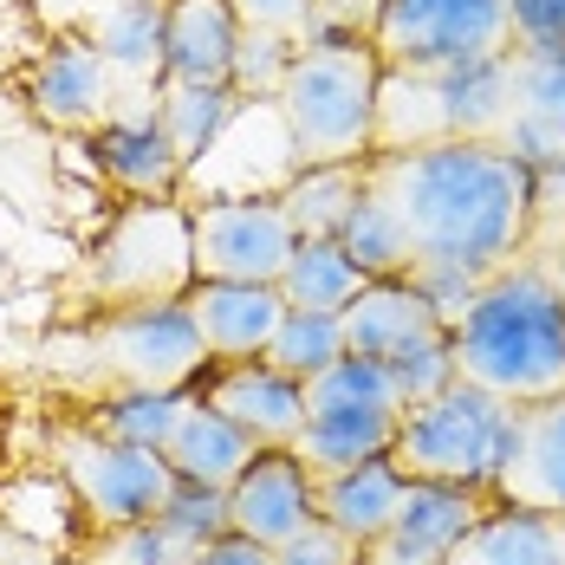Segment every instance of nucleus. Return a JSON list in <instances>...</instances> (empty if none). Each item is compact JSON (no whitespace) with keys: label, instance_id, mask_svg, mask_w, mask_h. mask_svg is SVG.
Segmentation results:
<instances>
[{"label":"nucleus","instance_id":"obj_10","mask_svg":"<svg viewBox=\"0 0 565 565\" xmlns=\"http://www.w3.org/2000/svg\"><path fill=\"white\" fill-rule=\"evenodd\" d=\"M299 175V143L286 130L280 98H241L222 137L182 170V195L189 209L202 202H280Z\"/></svg>","mask_w":565,"mask_h":565},{"label":"nucleus","instance_id":"obj_34","mask_svg":"<svg viewBox=\"0 0 565 565\" xmlns=\"http://www.w3.org/2000/svg\"><path fill=\"white\" fill-rule=\"evenodd\" d=\"M292 58H299V46H292V40L241 26V46H234V78H227V92H234V98H280V85H286V72H292Z\"/></svg>","mask_w":565,"mask_h":565},{"label":"nucleus","instance_id":"obj_24","mask_svg":"<svg viewBox=\"0 0 565 565\" xmlns=\"http://www.w3.org/2000/svg\"><path fill=\"white\" fill-rule=\"evenodd\" d=\"M234 46H241V20L227 0H170V78L227 85Z\"/></svg>","mask_w":565,"mask_h":565},{"label":"nucleus","instance_id":"obj_7","mask_svg":"<svg viewBox=\"0 0 565 565\" xmlns=\"http://www.w3.org/2000/svg\"><path fill=\"white\" fill-rule=\"evenodd\" d=\"M513 443V403L494 391H475L455 377L443 396L403 409L391 461L409 481H449V488H481L494 494V475Z\"/></svg>","mask_w":565,"mask_h":565},{"label":"nucleus","instance_id":"obj_33","mask_svg":"<svg viewBox=\"0 0 565 565\" xmlns=\"http://www.w3.org/2000/svg\"><path fill=\"white\" fill-rule=\"evenodd\" d=\"M157 526H163L175 546L195 559L209 540H222V533H227V494H222V488H195V481H175V494L163 501Z\"/></svg>","mask_w":565,"mask_h":565},{"label":"nucleus","instance_id":"obj_28","mask_svg":"<svg viewBox=\"0 0 565 565\" xmlns=\"http://www.w3.org/2000/svg\"><path fill=\"white\" fill-rule=\"evenodd\" d=\"M306 416H403L391 364L344 351L339 364H326L319 377H306Z\"/></svg>","mask_w":565,"mask_h":565},{"label":"nucleus","instance_id":"obj_41","mask_svg":"<svg viewBox=\"0 0 565 565\" xmlns=\"http://www.w3.org/2000/svg\"><path fill=\"white\" fill-rule=\"evenodd\" d=\"M364 565H449V559L409 553V546H396V540H371V546H364Z\"/></svg>","mask_w":565,"mask_h":565},{"label":"nucleus","instance_id":"obj_14","mask_svg":"<svg viewBox=\"0 0 565 565\" xmlns=\"http://www.w3.org/2000/svg\"><path fill=\"white\" fill-rule=\"evenodd\" d=\"M78 33H92V46L124 85L117 117L157 111V92L170 78V0H98Z\"/></svg>","mask_w":565,"mask_h":565},{"label":"nucleus","instance_id":"obj_18","mask_svg":"<svg viewBox=\"0 0 565 565\" xmlns=\"http://www.w3.org/2000/svg\"><path fill=\"white\" fill-rule=\"evenodd\" d=\"M189 319L209 344L215 364H241V358H267V344L286 319L280 286H241V280H195L189 286Z\"/></svg>","mask_w":565,"mask_h":565},{"label":"nucleus","instance_id":"obj_21","mask_svg":"<svg viewBox=\"0 0 565 565\" xmlns=\"http://www.w3.org/2000/svg\"><path fill=\"white\" fill-rule=\"evenodd\" d=\"M494 513V494L481 488H449V481H403V501L384 540L409 546V553H429V559H449L455 546Z\"/></svg>","mask_w":565,"mask_h":565},{"label":"nucleus","instance_id":"obj_2","mask_svg":"<svg viewBox=\"0 0 565 565\" xmlns=\"http://www.w3.org/2000/svg\"><path fill=\"white\" fill-rule=\"evenodd\" d=\"M455 377L501 403H553L565 396V292L546 260H520L475 286L449 312Z\"/></svg>","mask_w":565,"mask_h":565},{"label":"nucleus","instance_id":"obj_43","mask_svg":"<svg viewBox=\"0 0 565 565\" xmlns=\"http://www.w3.org/2000/svg\"><path fill=\"white\" fill-rule=\"evenodd\" d=\"M546 267H553V280H559V292H565V254H546Z\"/></svg>","mask_w":565,"mask_h":565},{"label":"nucleus","instance_id":"obj_23","mask_svg":"<svg viewBox=\"0 0 565 565\" xmlns=\"http://www.w3.org/2000/svg\"><path fill=\"white\" fill-rule=\"evenodd\" d=\"M403 481H409V475L396 468L391 455H377V461H364V468H351V475L312 481V501H319V520H326V526H339L358 546H371V540L391 533Z\"/></svg>","mask_w":565,"mask_h":565},{"label":"nucleus","instance_id":"obj_17","mask_svg":"<svg viewBox=\"0 0 565 565\" xmlns=\"http://www.w3.org/2000/svg\"><path fill=\"white\" fill-rule=\"evenodd\" d=\"M339 326H344V351H351V358H377V364H396V358H409L416 344H429V339L449 332L443 306L409 280H371L339 312Z\"/></svg>","mask_w":565,"mask_h":565},{"label":"nucleus","instance_id":"obj_20","mask_svg":"<svg viewBox=\"0 0 565 565\" xmlns=\"http://www.w3.org/2000/svg\"><path fill=\"white\" fill-rule=\"evenodd\" d=\"M92 150H98L105 182H111L117 195H130V202H163V195H182V157H175V143L163 137L157 111L111 117V124L92 137Z\"/></svg>","mask_w":565,"mask_h":565},{"label":"nucleus","instance_id":"obj_16","mask_svg":"<svg viewBox=\"0 0 565 565\" xmlns=\"http://www.w3.org/2000/svg\"><path fill=\"white\" fill-rule=\"evenodd\" d=\"M494 508L559 513L565 520V396L513 409V443L494 475Z\"/></svg>","mask_w":565,"mask_h":565},{"label":"nucleus","instance_id":"obj_8","mask_svg":"<svg viewBox=\"0 0 565 565\" xmlns=\"http://www.w3.org/2000/svg\"><path fill=\"white\" fill-rule=\"evenodd\" d=\"M384 72H468L513 53L508 0H384L371 20Z\"/></svg>","mask_w":565,"mask_h":565},{"label":"nucleus","instance_id":"obj_29","mask_svg":"<svg viewBox=\"0 0 565 565\" xmlns=\"http://www.w3.org/2000/svg\"><path fill=\"white\" fill-rule=\"evenodd\" d=\"M364 195V163H332V170H299L292 189L280 195L286 222L299 241H339L351 209Z\"/></svg>","mask_w":565,"mask_h":565},{"label":"nucleus","instance_id":"obj_42","mask_svg":"<svg viewBox=\"0 0 565 565\" xmlns=\"http://www.w3.org/2000/svg\"><path fill=\"white\" fill-rule=\"evenodd\" d=\"M40 7H46V0H40ZM92 7H98V0H53V20H58V33H72V26H85V20H92Z\"/></svg>","mask_w":565,"mask_h":565},{"label":"nucleus","instance_id":"obj_3","mask_svg":"<svg viewBox=\"0 0 565 565\" xmlns=\"http://www.w3.org/2000/svg\"><path fill=\"white\" fill-rule=\"evenodd\" d=\"M377 85H384V65H377L364 33L299 46L280 85V111L292 143H299V170L377 157Z\"/></svg>","mask_w":565,"mask_h":565},{"label":"nucleus","instance_id":"obj_1","mask_svg":"<svg viewBox=\"0 0 565 565\" xmlns=\"http://www.w3.org/2000/svg\"><path fill=\"white\" fill-rule=\"evenodd\" d=\"M339 241L364 280L423 286L449 319L475 286L533 254V163L501 143L377 150Z\"/></svg>","mask_w":565,"mask_h":565},{"label":"nucleus","instance_id":"obj_35","mask_svg":"<svg viewBox=\"0 0 565 565\" xmlns=\"http://www.w3.org/2000/svg\"><path fill=\"white\" fill-rule=\"evenodd\" d=\"M227 7H234L241 26H254V33H280V40H292V46H312V40L326 33L319 0H227Z\"/></svg>","mask_w":565,"mask_h":565},{"label":"nucleus","instance_id":"obj_5","mask_svg":"<svg viewBox=\"0 0 565 565\" xmlns=\"http://www.w3.org/2000/svg\"><path fill=\"white\" fill-rule=\"evenodd\" d=\"M195 286V215L189 202H124L117 222L72 274V306L111 312V306H150V299H189Z\"/></svg>","mask_w":565,"mask_h":565},{"label":"nucleus","instance_id":"obj_31","mask_svg":"<svg viewBox=\"0 0 565 565\" xmlns=\"http://www.w3.org/2000/svg\"><path fill=\"white\" fill-rule=\"evenodd\" d=\"M189 409V391H117V396H98V423L111 443H137V449H163L170 429L182 423Z\"/></svg>","mask_w":565,"mask_h":565},{"label":"nucleus","instance_id":"obj_12","mask_svg":"<svg viewBox=\"0 0 565 565\" xmlns=\"http://www.w3.org/2000/svg\"><path fill=\"white\" fill-rule=\"evenodd\" d=\"M189 396L202 409L227 416L254 449H292L299 429H306V384L274 371L267 358H241V364H215L189 384Z\"/></svg>","mask_w":565,"mask_h":565},{"label":"nucleus","instance_id":"obj_30","mask_svg":"<svg viewBox=\"0 0 565 565\" xmlns=\"http://www.w3.org/2000/svg\"><path fill=\"white\" fill-rule=\"evenodd\" d=\"M234 92L227 85H182V78H163V92H157V124H163V137L175 143V157H182V170L222 137V124L234 117Z\"/></svg>","mask_w":565,"mask_h":565},{"label":"nucleus","instance_id":"obj_13","mask_svg":"<svg viewBox=\"0 0 565 565\" xmlns=\"http://www.w3.org/2000/svg\"><path fill=\"white\" fill-rule=\"evenodd\" d=\"M26 105L33 117H46L53 130H105L117 111H124V85L105 65V53L92 46V33H53L46 53L33 58L26 72Z\"/></svg>","mask_w":565,"mask_h":565},{"label":"nucleus","instance_id":"obj_9","mask_svg":"<svg viewBox=\"0 0 565 565\" xmlns=\"http://www.w3.org/2000/svg\"><path fill=\"white\" fill-rule=\"evenodd\" d=\"M58 475L72 488V501L98 533H130L150 526L163 501L175 494V468L163 449H137V443H111L105 429H58Z\"/></svg>","mask_w":565,"mask_h":565},{"label":"nucleus","instance_id":"obj_25","mask_svg":"<svg viewBox=\"0 0 565 565\" xmlns=\"http://www.w3.org/2000/svg\"><path fill=\"white\" fill-rule=\"evenodd\" d=\"M449 565H565V520L559 513H526V508H494Z\"/></svg>","mask_w":565,"mask_h":565},{"label":"nucleus","instance_id":"obj_36","mask_svg":"<svg viewBox=\"0 0 565 565\" xmlns=\"http://www.w3.org/2000/svg\"><path fill=\"white\" fill-rule=\"evenodd\" d=\"M546 254H565V163L533 170V254L526 260H546Z\"/></svg>","mask_w":565,"mask_h":565},{"label":"nucleus","instance_id":"obj_32","mask_svg":"<svg viewBox=\"0 0 565 565\" xmlns=\"http://www.w3.org/2000/svg\"><path fill=\"white\" fill-rule=\"evenodd\" d=\"M344 358V326L339 312H286L280 332H274V344H267V364L274 371H286V377H319L326 364H339Z\"/></svg>","mask_w":565,"mask_h":565},{"label":"nucleus","instance_id":"obj_15","mask_svg":"<svg viewBox=\"0 0 565 565\" xmlns=\"http://www.w3.org/2000/svg\"><path fill=\"white\" fill-rule=\"evenodd\" d=\"M319 520V501H312V475L299 468L292 449H260L254 468L227 488V533L280 553L292 533H306Z\"/></svg>","mask_w":565,"mask_h":565},{"label":"nucleus","instance_id":"obj_37","mask_svg":"<svg viewBox=\"0 0 565 565\" xmlns=\"http://www.w3.org/2000/svg\"><path fill=\"white\" fill-rule=\"evenodd\" d=\"M274 565H364V546L351 533H339V526L312 520L306 533H292L280 553H274Z\"/></svg>","mask_w":565,"mask_h":565},{"label":"nucleus","instance_id":"obj_19","mask_svg":"<svg viewBox=\"0 0 565 565\" xmlns=\"http://www.w3.org/2000/svg\"><path fill=\"white\" fill-rule=\"evenodd\" d=\"M501 150H513L533 170L565 163V53H520L513 46V105Z\"/></svg>","mask_w":565,"mask_h":565},{"label":"nucleus","instance_id":"obj_27","mask_svg":"<svg viewBox=\"0 0 565 565\" xmlns=\"http://www.w3.org/2000/svg\"><path fill=\"white\" fill-rule=\"evenodd\" d=\"M364 267L344 254V241H299L280 274L286 312H344L364 292Z\"/></svg>","mask_w":565,"mask_h":565},{"label":"nucleus","instance_id":"obj_40","mask_svg":"<svg viewBox=\"0 0 565 565\" xmlns=\"http://www.w3.org/2000/svg\"><path fill=\"white\" fill-rule=\"evenodd\" d=\"M189 565H274V553L254 546V540H241V533H222V540H209Z\"/></svg>","mask_w":565,"mask_h":565},{"label":"nucleus","instance_id":"obj_44","mask_svg":"<svg viewBox=\"0 0 565 565\" xmlns=\"http://www.w3.org/2000/svg\"><path fill=\"white\" fill-rule=\"evenodd\" d=\"M13 565H46V559H40V553H20V559H13Z\"/></svg>","mask_w":565,"mask_h":565},{"label":"nucleus","instance_id":"obj_39","mask_svg":"<svg viewBox=\"0 0 565 565\" xmlns=\"http://www.w3.org/2000/svg\"><path fill=\"white\" fill-rule=\"evenodd\" d=\"M377 7H384V0H319V20H326L319 40H339V33H364V40H371Z\"/></svg>","mask_w":565,"mask_h":565},{"label":"nucleus","instance_id":"obj_26","mask_svg":"<svg viewBox=\"0 0 565 565\" xmlns=\"http://www.w3.org/2000/svg\"><path fill=\"white\" fill-rule=\"evenodd\" d=\"M396 429H403V416H306L292 455L312 481H332V475H351V468L391 455Z\"/></svg>","mask_w":565,"mask_h":565},{"label":"nucleus","instance_id":"obj_11","mask_svg":"<svg viewBox=\"0 0 565 565\" xmlns=\"http://www.w3.org/2000/svg\"><path fill=\"white\" fill-rule=\"evenodd\" d=\"M195 215V280L280 286L299 234L280 202H202Z\"/></svg>","mask_w":565,"mask_h":565},{"label":"nucleus","instance_id":"obj_4","mask_svg":"<svg viewBox=\"0 0 565 565\" xmlns=\"http://www.w3.org/2000/svg\"><path fill=\"white\" fill-rule=\"evenodd\" d=\"M53 351H72L78 364H65L78 377V391H189L209 371V344L195 332L182 299H150V306H111V312H85L78 332Z\"/></svg>","mask_w":565,"mask_h":565},{"label":"nucleus","instance_id":"obj_6","mask_svg":"<svg viewBox=\"0 0 565 565\" xmlns=\"http://www.w3.org/2000/svg\"><path fill=\"white\" fill-rule=\"evenodd\" d=\"M513 105V53L468 72H384L377 85V150L429 143H501Z\"/></svg>","mask_w":565,"mask_h":565},{"label":"nucleus","instance_id":"obj_38","mask_svg":"<svg viewBox=\"0 0 565 565\" xmlns=\"http://www.w3.org/2000/svg\"><path fill=\"white\" fill-rule=\"evenodd\" d=\"M520 53H565V0H508Z\"/></svg>","mask_w":565,"mask_h":565},{"label":"nucleus","instance_id":"obj_22","mask_svg":"<svg viewBox=\"0 0 565 565\" xmlns=\"http://www.w3.org/2000/svg\"><path fill=\"white\" fill-rule=\"evenodd\" d=\"M254 443L227 423V416H215V409H202L195 396H189V409H182V423L170 429V443H163V461L175 468V481H195V488H234L247 468H254Z\"/></svg>","mask_w":565,"mask_h":565}]
</instances>
